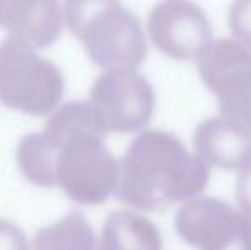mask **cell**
<instances>
[{"label":"cell","instance_id":"6da1fadb","mask_svg":"<svg viewBox=\"0 0 251 250\" xmlns=\"http://www.w3.org/2000/svg\"><path fill=\"white\" fill-rule=\"evenodd\" d=\"M106 134L89 101L65 103L43 132L21 139L16 151L21 173L38 187H62L77 204H102L118 184V161L106 146Z\"/></svg>","mask_w":251,"mask_h":250},{"label":"cell","instance_id":"8992f818","mask_svg":"<svg viewBox=\"0 0 251 250\" xmlns=\"http://www.w3.org/2000/svg\"><path fill=\"white\" fill-rule=\"evenodd\" d=\"M91 105L108 132H135L151 122L155 93L149 79L135 69L104 70L93 84Z\"/></svg>","mask_w":251,"mask_h":250},{"label":"cell","instance_id":"277c9868","mask_svg":"<svg viewBox=\"0 0 251 250\" xmlns=\"http://www.w3.org/2000/svg\"><path fill=\"white\" fill-rule=\"evenodd\" d=\"M65 81L58 67L36 50L5 38L0 43V103L23 113L48 115L62 101Z\"/></svg>","mask_w":251,"mask_h":250},{"label":"cell","instance_id":"9c48e42d","mask_svg":"<svg viewBox=\"0 0 251 250\" xmlns=\"http://www.w3.org/2000/svg\"><path fill=\"white\" fill-rule=\"evenodd\" d=\"M0 26L33 50L47 48L62 33L63 10L50 0H0Z\"/></svg>","mask_w":251,"mask_h":250},{"label":"cell","instance_id":"5b68a950","mask_svg":"<svg viewBox=\"0 0 251 250\" xmlns=\"http://www.w3.org/2000/svg\"><path fill=\"white\" fill-rule=\"evenodd\" d=\"M203 84L217 96L221 117L251 132V50L231 38L212 41L199 58Z\"/></svg>","mask_w":251,"mask_h":250},{"label":"cell","instance_id":"7c38bea8","mask_svg":"<svg viewBox=\"0 0 251 250\" xmlns=\"http://www.w3.org/2000/svg\"><path fill=\"white\" fill-rule=\"evenodd\" d=\"M33 247L34 250H100V244L86 216L74 211L50 226L41 228Z\"/></svg>","mask_w":251,"mask_h":250},{"label":"cell","instance_id":"9a60e30c","mask_svg":"<svg viewBox=\"0 0 251 250\" xmlns=\"http://www.w3.org/2000/svg\"><path fill=\"white\" fill-rule=\"evenodd\" d=\"M236 202L239 213L251 220V160L239 170L236 180Z\"/></svg>","mask_w":251,"mask_h":250},{"label":"cell","instance_id":"3957f363","mask_svg":"<svg viewBox=\"0 0 251 250\" xmlns=\"http://www.w3.org/2000/svg\"><path fill=\"white\" fill-rule=\"evenodd\" d=\"M70 31L98 67L135 69L147 57L140 19L118 2H70L63 5Z\"/></svg>","mask_w":251,"mask_h":250},{"label":"cell","instance_id":"52a82bcc","mask_svg":"<svg viewBox=\"0 0 251 250\" xmlns=\"http://www.w3.org/2000/svg\"><path fill=\"white\" fill-rule=\"evenodd\" d=\"M175 228L183 242L199 250H251V220L217 197L185 202Z\"/></svg>","mask_w":251,"mask_h":250},{"label":"cell","instance_id":"7a4b0ae2","mask_svg":"<svg viewBox=\"0 0 251 250\" xmlns=\"http://www.w3.org/2000/svg\"><path fill=\"white\" fill-rule=\"evenodd\" d=\"M210 170L186 146L164 130H144L118 161L115 195L140 211H166L176 202L197 199Z\"/></svg>","mask_w":251,"mask_h":250},{"label":"cell","instance_id":"5bb4252c","mask_svg":"<svg viewBox=\"0 0 251 250\" xmlns=\"http://www.w3.org/2000/svg\"><path fill=\"white\" fill-rule=\"evenodd\" d=\"M0 250H31L24 231L7 220H0Z\"/></svg>","mask_w":251,"mask_h":250},{"label":"cell","instance_id":"ba28073f","mask_svg":"<svg viewBox=\"0 0 251 250\" xmlns=\"http://www.w3.org/2000/svg\"><path fill=\"white\" fill-rule=\"evenodd\" d=\"M147 29L154 47L176 60H199L214 41L203 9L185 0L157 3L149 14Z\"/></svg>","mask_w":251,"mask_h":250},{"label":"cell","instance_id":"8fae6325","mask_svg":"<svg viewBox=\"0 0 251 250\" xmlns=\"http://www.w3.org/2000/svg\"><path fill=\"white\" fill-rule=\"evenodd\" d=\"M101 250H162L159 228L142 214L115 211L104 221Z\"/></svg>","mask_w":251,"mask_h":250},{"label":"cell","instance_id":"30bf717a","mask_svg":"<svg viewBox=\"0 0 251 250\" xmlns=\"http://www.w3.org/2000/svg\"><path fill=\"white\" fill-rule=\"evenodd\" d=\"M193 147L207 167L241 170L251 160V132L222 117H212L197 125Z\"/></svg>","mask_w":251,"mask_h":250},{"label":"cell","instance_id":"4fadbf2b","mask_svg":"<svg viewBox=\"0 0 251 250\" xmlns=\"http://www.w3.org/2000/svg\"><path fill=\"white\" fill-rule=\"evenodd\" d=\"M229 29L236 41L251 50V0H238L229 9Z\"/></svg>","mask_w":251,"mask_h":250}]
</instances>
